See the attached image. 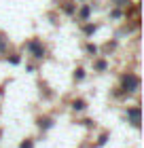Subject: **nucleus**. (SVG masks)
<instances>
[{
  "instance_id": "obj_1",
  "label": "nucleus",
  "mask_w": 144,
  "mask_h": 148,
  "mask_svg": "<svg viewBox=\"0 0 144 148\" xmlns=\"http://www.w3.org/2000/svg\"><path fill=\"white\" fill-rule=\"evenodd\" d=\"M123 89H125V91L138 89V78H136L134 74H127V76H123Z\"/></svg>"
},
{
  "instance_id": "obj_2",
  "label": "nucleus",
  "mask_w": 144,
  "mask_h": 148,
  "mask_svg": "<svg viewBox=\"0 0 144 148\" xmlns=\"http://www.w3.org/2000/svg\"><path fill=\"white\" fill-rule=\"evenodd\" d=\"M28 49L34 53V57H43V55H45V49H43V47H40L38 42H30V45H28Z\"/></svg>"
},
{
  "instance_id": "obj_3",
  "label": "nucleus",
  "mask_w": 144,
  "mask_h": 148,
  "mask_svg": "<svg viewBox=\"0 0 144 148\" xmlns=\"http://www.w3.org/2000/svg\"><path fill=\"white\" fill-rule=\"evenodd\" d=\"M127 116L132 119L134 125H138V123H140V108H132V110L127 112Z\"/></svg>"
},
{
  "instance_id": "obj_4",
  "label": "nucleus",
  "mask_w": 144,
  "mask_h": 148,
  "mask_svg": "<svg viewBox=\"0 0 144 148\" xmlns=\"http://www.w3.org/2000/svg\"><path fill=\"white\" fill-rule=\"evenodd\" d=\"M74 108H76V110H83V108H85V102H83V99H79V102H74Z\"/></svg>"
},
{
  "instance_id": "obj_5",
  "label": "nucleus",
  "mask_w": 144,
  "mask_h": 148,
  "mask_svg": "<svg viewBox=\"0 0 144 148\" xmlns=\"http://www.w3.org/2000/svg\"><path fill=\"white\" fill-rule=\"evenodd\" d=\"M51 125V121L49 119H45V121H40V127H49Z\"/></svg>"
},
{
  "instance_id": "obj_6",
  "label": "nucleus",
  "mask_w": 144,
  "mask_h": 148,
  "mask_svg": "<svg viewBox=\"0 0 144 148\" xmlns=\"http://www.w3.org/2000/svg\"><path fill=\"white\" fill-rule=\"evenodd\" d=\"M21 148H32V142H23V144H21Z\"/></svg>"
},
{
  "instance_id": "obj_7",
  "label": "nucleus",
  "mask_w": 144,
  "mask_h": 148,
  "mask_svg": "<svg viewBox=\"0 0 144 148\" xmlns=\"http://www.w3.org/2000/svg\"><path fill=\"white\" fill-rule=\"evenodd\" d=\"M2 49H4V40L0 38V51H2Z\"/></svg>"
}]
</instances>
